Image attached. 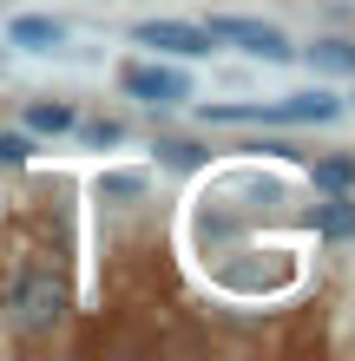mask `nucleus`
I'll use <instances>...</instances> for the list:
<instances>
[{
	"label": "nucleus",
	"instance_id": "5",
	"mask_svg": "<svg viewBox=\"0 0 355 361\" xmlns=\"http://www.w3.org/2000/svg\"><path fill=\"white\" fill-rule=\"evenodd\" d=\"M342 112V99H329V92H289L277 105H257V125H329Z\"/></svg>",
	"mask_w": 355,
	"mask_h": 361
},
{
	"label": "nucleus",
	"instance_id": "13",
	"mask_svg": "<svg viewBox=\"0 0 355 361\" xmlns=\"http://www.w3.org/2000/svg\"><path fill=\"white\" fill-rule=\"evenodd\" d=\"M33 158V132H0V164H27Z\"/></svg>",
	"mask_w": 355,
	"mask_h": 361
},
{
	"label": "nucleus",
	"instance_id": "1",
	"mask_svg": "<svg viewBox=\"0 0 355 361\" xmlns=\"http://www.w3.org/2000/svg\"><path fill=\"white\" fill-rule=\"evenodd\" d=\"M59 315H66V283L53 269H27L7 289V329L13 335H53Z\"/></svg>",
	"mask_w": 355,
	"mask_h": 361
},
{
	"label": "nucleus",
	"instance_id": "7",
	"mask_svg": "<svg viewBox=\"0 0 355 361\" xmlns=\"http://www.w3.org/2000/svg\"><path fill=\"white\" fill-rule=\"evenodd\" d=\"M73 125H79V112H73V105H59V99L27 105V132H40V138H59V132H73Z\"/></svg>",
	"mask_w": 355,
	"mask_h": 361
},
{
	"label": "nucleus",
	"instance_id": "4",
	"mask_svg": "<svg viewBox=\"0 0 355 361\" xmlns=\"http://www.w3.org/2000/svg\"><path fill=\"white\" fill-rule=\"evenodd\" d=\"M119 86L132 92V99H145V105H178V99H191V79H184L178 66H125Z\"/></svg>",
	"mask_w": 355,
	"mask_h": 361
},
{
	"label": "nucleus",
	"instance_id": "10",
	"mask_svg": "<svg viewBox=\"0 0 355 361\" xmlns=\"http://www.w3.org/2000/svg\"><path fill=\"white\" fill-rule=\"evenodd\" d=\"M158 164H172V171H198L204 152H198V145H184V138H164L158 145Z\"/></svg>",
	"mask_w": 355,
	"mask_h": 361
},
{
	"label": "nucleus",
	"instance_id": "9",
	"mask_svg": "<svg viewBox=\"0 0 355 361\" xmlns=\"http://www.w3.org/2000/svg\"><path fill=\"white\" fill-rule=\"evenodd\" d=\"M316 224H323V237H336V243L355 237V204H349V190H336V197L323 204V217H316Z\"/></svg>",
	"mask_w": 355,
	"mask_h": 361
},
{
	"label": "nucleus",
	"instance_id": "14",
	"mask_svg": "<svg viewBox=\"0 0 355 361\" xmlns=\"http://www.w3.org/2000/svg\"><path fill=\"white\" fill-rule=\"evenodd\" d=\"M145 178H106V197H138Z\"/></svg>",
	"mask_w": 355,
	"mask_h": 361
},
{
	"label": "nucleus",
	"instance_id": "2",
	"mask_svg": "<svg viewBox=\"0 0 355 361\" xmlns=\"http://www.w3.org/2000/svg\"><path fill=\"white\" fill-rule=\"evenodd\" d=\"M211 39L217 47H243L250 59H270V66H283V59H296L283 27H263V20H211Z\"/></svg>",
	"mask_w": 355,
	"mask_h": 361
},
{
	"label": "nucleus",
	"instance_id": "11",
	"mask_svg": "<svg viewBox=\"0 0 355 361\" xmlns=\"http://www.w3.org/2000/svg\"><path fill=\"white\" fill-rule=\"evenodd\" d=\"M73 132L86 138V145H99V152H106V145H119V138H125V125H119V118H92V125H73Z\"/></svg>",
	"mask_w": 355,
	"mask_h": 361
},
{
	"label": "nucleus",
	"instance_id": "3",
	"mask_svg": "<svg viewBox=\"0 0 355 361\" xmlns=\"http://www.w3.org/2000/svg\"><path fill=\"white\" fill-rule=\"evenodd\" d=\"M132 39L152 53H178V59H198V53L217 47L211 27H191V20H145V27H132Z\"/></svg>",
	"mask_w": 355,
	"mask_h": 361
},
{
	"label": "nucleus",
	"instance_id": "6",
	"mask_svg": "<svg viewBox=\"0 0 355 361\" xmlns=\"http://www.w3.org/2000/svg\"><path fill=\"white\" fill-rule=\"evenodd\" d=\"M7 39H13V47H27V53H53L59 39H66V27L47 20V13H20L13 27H7Z\"/></svg>",
	"mask_w": 355,
	"mask_h": 361
},
{
	"label": "nucleus",
	"instance_id": "12",
	"mask_svg": "<svg viewBox=\"0 0 355 361\" xmlns=\"http://www.w3.org/2000/svg\"><path fill=\"white\" fill-rule=\"evenodd\" d=\"M316 184H323V190H349V184H355V164H349V158L316 164Z\"/></svg>",
	"mask_w": 355,
	"mask_h": 361
},
{
	"label": "nucleus",
	"instance_id": "8",
	"mask_svg": "<svg viewBox=\"0 0 355 361\" xmlns=\"http://www.w3.org/2000/svg\"><path fill=\"white\" fill-rule=\"evenodd\" d=\"M309 66L316 73H355V39H316L309 47Z\"/></svg>",
	"mask_w": 355,
	"mask_h": 361
}]
</instances>
